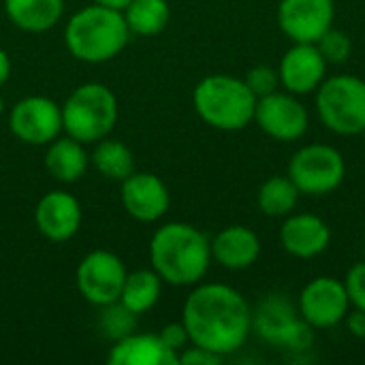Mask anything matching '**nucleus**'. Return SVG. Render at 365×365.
Wrapping results in <instances>:
<instances>
[{"label":"nucleus","mask_w":365,"mask_h":365,"mask_svg":"<svg viewBox=\"0 0 365 365\" xmlns=\"http://www.w3.org/2000/svg\"><path fill=\"white\" fill-rule=\"evenodd\" d=\"M182 323L190 344L227 357L246 344L252 331V310L233 287L210 282L188 295Z\"/></svg>","instance_id":"nucleus-1"},{"label":"nucleus","mask_w":365,"mask_h":365,"mask_svg":"<svg viewBox=\"0 0 365 365\" xmlns=\"http://www.w3.org/2000/svg\"><path fill=\"white\" fill-rule=\"evenodd\" d=\"M150 261L160 280L173 287H190L207 274L212 246L197 227L169 222L154 233L150 242Z\"/></svg>","instance_id":"nucleus-2"},{"label":"nucleus","mask_w":365,"mask_h":365,"mask_svg":"<svg viewBox=\"0 0 365 365\" xmlns=\"http://www.w3.org/2000/svg\"><path fill=\"white\" fill-rule=\"evenodd\" d=\"M128 34L130 30L122 11L94 2L68 19L64 43L77 60L101 64L115 58L126 47Z\"/></svg>","instance_id":"nucleus-3"},{"label":"nucleus","mask_w":365,"mask_h":365,"mask_svg":"<svg viewBox=\"0 0 365 365\" xmlns=\"http://www.w3.org/2000/svg\"><path fill=\"white\" fill-rule=\"evenodd\" d=\"M192 105L197 115L216 130H242L255 120L257 96L248 83L233 75H207L195 92Z\"/></svg>","instance_id":"nucleus-4"},{"label":"nucleus","mask_w":365,"mask_h":365,"mask_svg":"<svg viewBox=\"0 0 365 365\" xmlns=\"http://www.w3.org/2000/svg\"><path fill=\"white\" fill-rule=\"evenodd\" d=\"M118 122V98L103 83H83L62 105V130L81 143L105 139Z\"/></svg>","instance_id":"nucleus-5"},{"label":"nucleus","mask_w":365,"mask_h":365,"mask_svg":"<svg viewBox=\"0 0 365 365\" xmlns=\"http://www.w3.org/2000/svg\"><path fill=\"white\" fill-rule=\"evenodd\" d=\"M317 113L323 126L351 137L365 130V81L357 75H334L317 90Z\"/></svg>","instance_id":"nucleus-6"},{"label":"nucleus","mask_w":365,"mask_h":365,"mask_svg":"<svg viewBox=\"0 0 365 365\" xmlns=\"http://www.w3.org/2000/svg\"><path fill=\"white\" fill-rule=\"evenodd\" d=\"M302 195L323 197L334 192L346 175L344 156L327 143H310L299 148L289 163L287 173Z\"/></svg>","instance_id":"nucleus-7"},{"label":"nucleus","mask_w":365,"mask_h":365,"mask_svg":"<svg viewBox=\"0 0 365 365\" xmlns=\"http://www.w3.org/2000/svg\"><path fill=\"white\" fill-rule=\"evenodd\" d=\"M126 267L122 259L109 250H94L86 255L77 267V289L81 297L98 308L120 299Z\"/></svg>","instance_id":"nucleus-8"},{"label":"nucleus","mask_w":365,"mask_h":365,"mask_svg":"<svg viewBox=\"0 0 365 365\" xmlns=\"http://www.w3.org/2000/svg\"><path fill=\"white\" fill-rule=\"evenodd\" d=\"M255 122L276 141H297L306 135L310 115L299 96L291 92H272L257 98Z\"/></svg>","instance_id":"nucleus-9"},{"label":"nucleus","mask_w":365,"mask_h":365,"mask_svg":"<svg viewBox=\"0 0 365 365\" xmlns=\"http://www.w3.org/2000/svg\"><path fill=\"white\" fill-rule=\"evenodd\" d=\"M9 128L28 145L51 143L62 130V107L47 96H26L13 105Z\"/></svg>","instance_id":"nucleus-10"},{"label":"nucleus","mask_w":365,"mask_h":365,"mask_svg":"<svg viewBox=\"0 0 365 365\" xmlns=\"http://www.w3.org/2000/svg\"><path fill=\"white\" fill-rule=\"evenodd\" d=\"M351 302L344 282L331 276L310 280L299 295V314L314 329H329L344 323Z\"/></svg>","instance_id":"nucleus-11"},{"label":"nucleus","mask_w":365,"mask_h":365,"mask_svg":"<svg viewBox=\"0 0 365 365\" xmlns=\"http://www.w3.org/2000/svg\"><path fill=\"white\" fill-rule=\"evenodd\" d=\"M334 19V0H280L278 4V26L293 43H317Z\"/></svg>","instance_id":"nucleus-12"},{"label":"nucleus","mask_w":365,"mask_h":365,"mask_svg":"<svg viewBox=\"0 0 365 365\" xmlns=\"http://www.w3.org/2000/svg\"><path fill=\"white\" fill-rule=\"evenodd\" d=\"M327 66L317 43H293L278 66L280 86L295 96L312 94L325 81Z\"/></svg>","instance_id":"nucleus-13"},{"label":"nucleus","mask_w":365,"mask_h":365,"mask_svg":"<svg viewBox=\"0 0 365 365\" xmlns=\"http://www.w3.org/2000/svg\"><path fill=\"white\" fill-rule=\"evenodd\" d=\"M122 205L139 222L163 218L171 205L165 182L154 173H130L122 180Z\"/></svg>","instance_id":"nucleus-14"},{"label":"nucleus","mask_w":365,"mask_h":365,"mask_svg":"<svg viewBox=\"0 0 365 365\" xmlns=\"http://www.w3.org/2000/svg\"><path fill=\"white\" fill-rule=\"evenodd\" d=\"M34 222L47 240L66 242L81 227V205L66 190H51L38 201Z\"/></svg>","instance_id":"nucleus-15"},{"label":"nucleus","mask_w":365,"mask_h":365,"mask_svg":"<svg viewBox=\"0 0 365 365\" xmlns=\"http://www.w3.org/2000/svg\"><path fill=\"white\" fill-rule=\"evenodd\" d=\"M331 229L314 214H289L280 227L282 248L297 259H314L329 248Z\"/></svg>","instance_id":"nucleus-16"},{"label":"nucleus","mask_w":365,"mask_h":365,"mask_svg":"<svg viewBox=\"0 0 365 365\" xmlns=\"http://www.w3.org/2000/svg\"><path fill=\"white\" fill-rule=\"evenodd\" d=\"M210 246H212V259L220 267L231 272L248 269L261 257L259 235L244 225H231L222 229L214 237V242H210Z\"/></svg>","instance_id":"nucleus-17"},{"label":"nucleus","mask_w":365,"mask_h":365,"mask_svg":"<svg viewBox=\"0 0 365 365\" xmlns=\"http://www.w3.org/2000/svg\"><path fill=\"white\" fill-rule=\"evenodd\" d=\"M111 365H178V353H173L156 334H130L115 340L109 351Z\"/></svg>","instance_id":"nucleus-18"},{"label":"nucleus","mask_w":365,"mask_h":365,"mask_svg":"<svg viewBox=\"0 0 365 365\" xmlns=\"http://www.w3.org/2000/svg\"><path fill=\"white\" fill-rule=\"evenodd\" d=\"M299 323V319L295 317L293 306L289 304V299L280 297V295H272L269 299H265L257 314H252V327L259 331V336L263 340H267L269 344L276 346H284L289 336L293 334L295 325Z\"/></svg>","instance_id":"nucleus-19"},{"label":"nucleus","mask_w":365,"mask_h":365,"mask_svg":"<svg viewBox=\"0 0 365 365\" xmlns=\"http://www.w3.org/2000/svg\"><path fill=\"white\" fill-rule=\"evenodd\" d=\"M88 163L90 156L83 143L73 137H62V139L56 137L45 152V169L49 171L51 178L64 184L77 182L86 173Z\"/></svg>","instance_id":"nucleus-20"},{"label":"nucleus","mask_w":365,"mask_h":365,"mask_svg":"<svg viewBox=\"0 0 365 365\" xmlns=\"http://www.w3.org/2000/svg\"><path fill=\"white\" fill-rule=\"evenodd\" d=\"M4 11L19 30L45 32L60 21L64 0H4Z\"/></svg>","instance_id":"nucleus-21"},{"label":"nucleus","mask_w":365,"mask_h":365,"mask_svg":"<svg viewBox=\"0 0 365 365\" xmlns=\"http://www.w3.org/2000/svg\"><path fill=\"white\" fill-rule=\"evenodd\" d=\"M299 195V188L293 184L289 175H272L261 184L257 205L269 218H284L295 212Z\"/></svg>","instance_id":"nucleus-22"},{"label":"nucleus","mask_w":365,"mask_h":365,"mask_svg":"<svg viewBox=\"0 0 365 365\" xmlns=\"http://www.w3.org/2000/svg\"><path fill=\"white\" fill-rule=\"evenodd\" d=\"M122 13L128 30L139 36L163 32L171 19V6L167 0H130Z\"/></svg>","instance_id":"nucleus-23"},{"label":"nucleus","mask_w":365,"mask_h":365,"mask_svg":"<svg viewBox=\"0 0 365 365\" xmlns=\"http://www.w3.org/2000/svg\"><path fill=\"white\" fill-rule=\"evenodd\" d=\"M160 276L154 269H137L126 274L120 302L135 314H143L156 306L160 297Z\"/></svg>","instance_id":"nucleus-24"},{"label":"nucleus","mask_w":365,"mask_h":365,"mask_svg":"<svg viewBox=\"0 0 365 365\" xmlns=\"http://www.w3.org/2000/svg\"><path fill=\"white\" fill-rule=\"evenodd\" d=\"M90 160L96 167V171L109 180L122 182L130 173H135V156H133L130 148L118 139L96 141V148H94Z\"/></svg>","instance_id":"nucleus-25"},{"label":"nucleus","mask_w":365,"mask_h":365,"mask_svg":"<svg viewBox=\"0 0 365 365\" xmlns=\"http://www.w3.org/2000/svg\"><path fill=\"white\" fill-rule=\"evenodd\" d=\"M137 317L133 310H128L120 299L113 304L103 306V314H101V329L105 331L107 338L111 340H122L130 334H135L137 329Z\"/></svg>","instance_id":"nucleus-26"},{"label":"nucleus","mask_w":365,"mask_h":365,"mask_svg":"<svg viewBox=\"0 0 365 365\" xmlns=\"http://www.w3.org/2000/svg\"><path fill=\"white\" fill-rule=\"evenodd\" d=\"M319 51L323 53L327 64H344L353 51V41L346 32L338 30V28H329L319 41H317Z\"/></svg>","instance_id":"nucleus-27"},{"label":"nucleus","mask_w":365,"mask_h":365,"mask_svg":"<svg viewBox=\"0 0 365 365\" xmlns=\"http://www.w3.org/2000/svg\"><path fill=\"white\" fill-rule=\"evenodd\" d=\"M244 81L248 83V88L252 90V94L257 98L267 96V94H272V92H276L280 88V75H278V71L272 68V66H265V64L250 68L248 75L244 77Z\"/></svg>","instance_id":"nucleus-28"},{"label":"nucleus","mask_w":365,"mask_h":365,"mask_svg":"<svg viewBox=\"0 0 365 365\" xmlns=\"http://www.w3.org/2000/svg\"><path fill=\"white\" fill-rule=\"evenodd\" d=\"M342 282H344L351 308H357V310H364L365 312V261L355 263L346 272V278Z\"/></svg>","instance_id":"nucleus-29"},{"label":"nucleus","mask_w":365,"mask_h":365,"mask_svg":"<svg viewBox=\"0 0 365 365\" xmlns=\"http://www.w3.org/2000/svg\"><path fill=\"white\" fill-rule=\"evenodd\" d=\"M160 340L165 342V346H169L173 353H182L188 344H190V338H188V331L184 327V323H169L160 329Z\"/></svg>","instance_id":"nucleus-30"},{"label":"nucleus","mask_w":365,"mask_h":365,"mask_svg":"<svg viewBox=\"0 0 365 365\" xmlns=\"http://www.w3.org/2000/svg\"><path fill=\"white\" fill-rule=\"evenodd\" d=\"M222 361L220 355L207 351V349H201V346H195L190 344V349L186 346L180 355H178V365H216Z\"/></svg>","instance_id":"nucleus-31"},{"label":"nucleus","mask_w":365,"mask_h":365,"mask_svg":"<svg viewBox=\"0 0 365 365\" xmlns=\"http://www.w3.org/2000/svg\"><path fill=\"white\" fill-rule=\"evenodd\" d=\"M344 323H346L349 331H351L355 338H361V340H365V312L364 310H357V308L349 310V314L344 317Z\"/></svg>","instance_id":"nucleus-32"},{"label":"nucleus","mask_w":365,"mask_h":365,"mask_svg":"<svg viewBox=\"0 0 365 365\" xmlns=\"http://www.w3.org/2000/svg\"><path fill=\"white\" fill-rule=\"evenodd\" d=\"M9 75H11V58L4 49H0V88L6 83Z\"/></svg>","instance_id":"nucleus-33"},{"label":"nucleus","mask_w":365,"mask_h":365,"mask_svg":"<svg viewBox=\"0 0 365 365\" xmlns=\"http://www.w3.org/2000/svg\"><path fill=\"white\" fill-rule=\"evenodd\" d=\"M96 4H103V6H109V9H118V11H124L126 4L130 0H94Z\"/></svg>","instance_id":"nucleus-34"},{"label":"nucleus","mask_w":365,"mask_h":365,"mask_svg":"<svg viewBox=\"0 0 365 365\" xmlns=\"http://www.w3.org/2000/svg\"><path fill=\"white\" fill-rule=\"evenodd\" d=\"M2 111H4V101L0 98V118H2Z\"/></svg>","instance_id":"nucleus-35"},{"label":"nucleus","mask_w":365,"mask_h":365,"mask_svg":"<svg viewBox=\"0 0 365 365\" xmlns=\"http://www.w3.org/2000/svg\"><path fill=\"white\" fill-rule=\"evenodd\" d=\"M361 135H364V139H365V130H364V133H361Z\"/></svg>","instance_id":"nucleus-36"}]
</instances>
